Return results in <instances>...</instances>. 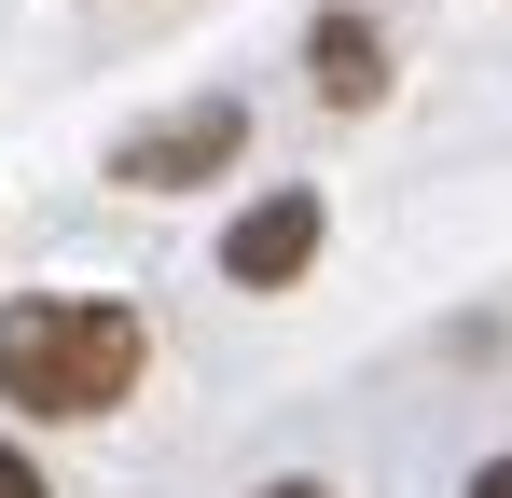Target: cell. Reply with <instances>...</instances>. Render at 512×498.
<instances>
[{
  "instance_id": "1",
  "label": "cell",
  "mask_w": 512,
  "mask_h": 498,
  "mask_svg": "<svg viewBox=\"0 0 512 498\" xmlns=\"http://www.w3.org/2000/svg\"><path fill=\"white\" fill-rule=\"evenodd\" d=\"M139 360H153L139 305H97V291H28V305H0V402L14 415H111L139 388Z\"/></svg>"
},
{
  "instance_id": "2",
  "label": "cell",
  "mask_w": 512,
  "mask_h": 498,
  "mask_svg": "<svg viewBox=\"0 0 512 498\" xmlns=\"http://www.w3.org/2000/svg\"><path fill=\"white\" fill-rule=\"evenodd\" d=\"M236 153H250V111H236V97H194L167 125H139V139L111 153V180H125V194H180V180H222Z\"/></svg>"
},
{
  "instance_id": "3",
  "label": "cell",
  "mask_w": 512,
  "mask_h": 498,
  "mask_svg": "<svg viewBox=\"0 0 512 498\" xmlns=\"http://www.w3.org/2000/svg\"><path fill=\"white\" fill-rule=\"evenodd\" d=\"M305 263H319V194H263L250 222L222 236V277H236V291H291Z\"/></svg>"
},
{
  "instance_id": "4",
  "label": "cell",
  "mask_w": 512,
  "mask_h": 498,
  "mask_svg": "<svg viewBox=\"0 0 512 498\" xmlns=\"http://www.w3.org/2000/svg\"><path fill=\"white\" fill-rule=\"evenodd\" d=\"M305 70H319V97H333V111H374V83H388V42H374L360 14H319V28H305Z\"/></svg>"
},
{
  "instance_id": "5",
  "label": "cell",
  "mask_w": 512,
  "mask_h": 498,
  "mask_svg": "<svg viewBox=\"0 0 512 498\" xmlns=\"http://www.w3.org/2000/svg\"><path fill=\"white\" fill-rule=\"evenodd\" d=\"M0 498H56V485H42V471H28V457H14V443H0Z\"/></svg>"
},
{
  "instance_id": "6",
  "label": "cell",
  "mask_w": 512,
  "mask_h": 498,
  "mask_svg": "<svg viewBox=\"0 0 512 498\" xmlns=\"http://www.w3.org/2000/svg\"><path fill=\"white\" fill-rule=\"evenodd\" d=\"M471 498H512V457H485V471H471Z\"/></svg>"
},
{
  "instance_id": "7",
  "label": "cell",
  "mask_w": 512,
  "mask_h": 498,
  "mask_svg": "<svg viewBox=\"0 0 512 498\" xmlns=\"http://www.w3.org/2000/svg\"><path fill=\"white\" fill-rule=\"evenodd\" d=\"M263 498H333V485H263Z\"/></svg>"
}]
</instances>
